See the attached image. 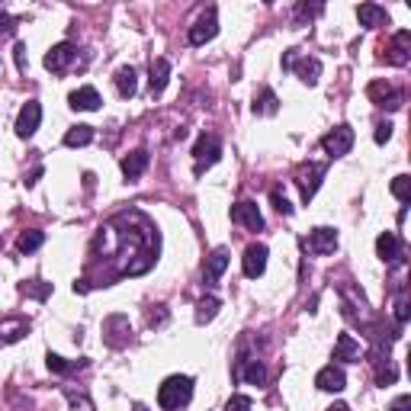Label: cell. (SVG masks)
<instances>
[{
    "mask_svg": "<svg viewBox=\"0 0 411 411\" xmlns=\"http://www.w3.org/2000/svg\"><path fill=\"white\" fill-rule=\"evenodd\" d=\"M190 398H193V379L190 376H170V379H164L158 389V405L164 411L187 408Z\"/></svg>",
    "mask_w": 411,
    "mask_h": 411,
    "instance_id": "6da1fadb",
    "label": "cell"
},
{
    "mask_svg": "<svg viewBox=\"0 0 411 411\" xmlns=\"http://www.w3.org/2000/svg\"><path fill=\"white\" fill-rule=\"evenodd\" d=\"M219 154H222V145H219V138L215 135H199L196 138V145H193V170L196 174H203V170H209L219 161Z\"/></svg>",
    "mask_w": 411,
    "mask_h": 411,
    "instance_id": "7a4b0ae2",
    "label": "cell"
},
{
    "mask_svg": "<svg viewBox=\"0 0 411 411\" xmlns=\"http://www.w3.org/2000/svg\"><path fill=\"white\" fill-rule=\"evenodd\" d=\"M215 32H219V13H215V7H209V10H203L199 20L190 26L187 39H190V46H206L209 39H215Z\"/></svg>",
    "mask_w": 411,
    "mask_h": 411,
    "instance_id": "3957f363",
    "label": "cell"
},
{
    "mask_svg": "<svg viewBox=\"0 0 411 411\" xmlns=\"http://www.w3.org/2000/svg\"><path fill=\"white\" fill-rule=\"evenodd\" d=\"M321 148L328 151V158H344L353 148V129L351 126H335V129L321 138Z\"/></svg>",
    "mask_w": 411,
    "mask_h": 411,
    "instance_id": "277c9868",
    "label": "cell"
},
{
    "mask_svg": "<svg viewBox=\"0 0 411 411\" xmlns=\"http://www.w3.org/2000/svg\"><path fill=\"white\" fill-rule=\"evenodd\" d=\"M283 68H290L299 74V81L302 84H318V74H321V61L318 58H296V52H290L286 58H283Z\"/></svg>",
    "mask_w": 411,
    "mask_h": 411,
    "instance_id": "5b68a950",
    "label": "cell"
},
{
    "mask_svg": "<svg viewBox=\"0 0 411 411\" xmlns=\"http://www.w3.org/2000/svg\"><path fill=\"white\" fill-rule=\"evenodd\" d=\"M39 122H42V107H39V100H26L20 116H16V135L32 138L39 129Z\"/></svg>",
    "mask_w": 411,
    "mask_h": 411,
    "instance_id": "8992f818",
    "label": "cell"
},
{
    "mask_svg": "<svg viewBox=\"0 0 411 411\" xmlns=\"http://www.w3.org/2000/svg\"><path fill=\"white\" fill-rule=\"evenodd\" d=\"M231 222H238V225H244V229H251V231L264 229V215H260L257 203H251V199H241V203L231 206Z\"/></svg>",
    "mask_w": 411,
    "mask_h": 411,
    "instance_id": "52a82bcc",
    "label": "cell"
},
{
    "mask_svg": "<svg viewBox=\"0 0 411 411\" xmlns=\"http://www.w3.org/2000/svg\"><path fill=\"white\" fill-rule=\"evenodd\" d=\"M74 55H77V48L71 46V42H58V46H52L46 52V68L52 71V74H61V71H68Z\"/></svg>",
    "mask_w": 411,
    "mask_h": 411,
    "instance_id": "ba28073f",
    "label": "cell"
},
{
    "mask_svg": "<svg viewBox=\"0 0 411 411\" xmlns=\"http://www.w3.org/2000/svg\"><path fill=\"white\" fill-rule=\"evenodd\" d=\"M321 177H325V164H309V168H302L296 174V183H299V193H302V199L309 203V199L315 196V190H318Z\"/></svg>",
    "mask_w": 411,
    "mask_h": 411,
    "instance_id": "9c48e42d",
    "label": "cell"
},
{
    "mask_svg": "<svg viewBox=\"0 0 411 411\" xmlns=\"http://www.w3.org/2000/svg\"><path fill=\"white\" fill-rule=\"evenodd\" d=\"M267 244H251L248 251H244V276H251V280H257L260 274L267 270Z\"/></svg>",
    "mask_w": 411,
    "mask_h": 411,
    "instance_id": "30bf717a",
    "label": "cell"
},
{
    "mask_svg": "<svg viewBox=\"0 0 411 411\" xmlns=\"http://www.w3.org/2000/svg\"><path fill=\"white\" fill-rule=\"evenodd\" d=\"M315 386L321 389V392H344V386H347V376H344L341 366H325V370H318V376H315Z\"/></svg>",
    "mask_w": 411,
    "mask_h": 411,
    "instance_id": "8fae6325",
    "label": "cell"
},
{
    "mask_svg": "<svg viewBox=\"0 0 411 411\" xmlns=\"http://www.w3.org/2000/svg\"><path fill=\"white\" fill-rule=\"evenodd\" d=\"M229 270V251L225 248H215L209 257H206V267H203V280L213 286V283H219V276Z\"/></svg>",
    "mask_w": 411,
    "mask_h": 411,
    "instance_id": "7c38bea8",
    "label": "cell"
},
{
    "mask_svg": "<svg viewBox=\"0 0 411 411\" xmlns=\"http://www.w3.org/2000/svg\"><path fill=\"white\" fill-rule=\"evenodd\" d=\"M370 100H373L376 107H382V109H398L402 107V90H392V87L389 84H379V81H376V84H370Z\"/></svg>",
    "mask_w": 411,
    "mask_h": 411,
    "instance_id": "4fadbf2b",
    "label": "cell"
},
{
    "mask_svg": "<svg viewBox=\"0 0 411 411\" xmlns=\"http://www.w3.org/2000/svg\"><path fill=\"white\" fill-rule=\"evenodd\" d=\"M376 254H379L386 264H398L402 260V241H398L396 231H382L376 238Z\"/></svg>",
    "mask_w": 411,
    "mask_h": 411,
    "instance_id": "5bb4252c",
    "label": "cell"
},
{
    "mask_svg": "<svg viewBox=\"0 0 411 411\" xmlns=\"http://www.w3.org/2000/svg\"><path fill=\"white\" fill-rule=\"evenodd\" d=\"M145 168H148V151L145 148H138V151H132V154L122 158V177H126V180H138V177L145 174Z\"/></svg>",
    "mask_w": 411,
    "mask_h": 411,
    "instance_id": "9a60e30c",
    "label": "cell"
},
{
    "mask_svg": "<svg viewBox=\"0 0 411 411\" xmlns=\"http://www.w3.org/2000/svg\"><path fill=\"white\" fill-rule=\"evenodd\" d=\"M68 103H71V109H84V113H93V109H100V93H97V87H81V90H74L68 97Z\"/></svg>",
    "mask_w": 411,
    "mask_h": 411,
    "instance_id": "2e32d148",
    "label": "cell"
},
{
    "mask_svg": "<svg viewBox=\"0 0 411 411\" xmlns=\"http://www.w3.org/2000/svg\"><path fill=\"white\" fill-rule=\"evenodd\" d=\"M309 244H312V251L315 254H335L337 251V231L335 229H315L312 238H309Z\"/></svg>",
    "mask_w": 411,
    "mask_h": 411,
    "instance_id": "e0dca14e",
    "label": "cell"
},
{
    "mask_svg": "<svg viewBox=\"0 0 411 411\" xmlns=\"http://www.w3.org/2000/svg\"><path fill=\"white\" fill-rule=\"evenodd\" d=\"M357 20H360V26H366V29H376V26H382L389 20V13L379 7V4H360Z\"/></svg>",
    "mask_w": 411,
    "mask_h": 411,
    "instance_id": "ac0fdd59",
    "label": "cell"
},
{
    "mask_svg": "<svg viewBox=\"0 0 411 411\" xmlns=\"http://www.w3.org/2000/svg\"><path fill=\"white\" fill-rule=\"evenodd\" d=\"M119 331L122 335H129V318L126 315H109L107 321H103V335H107V341L113 344V347H122V337H119Z\"/></svg>",
    "mask_w": 411,
    "mask_h": 411,
    "instance_id": "d6986e66",
    "label": "cell"
},
{
    "mask_svg": "<svg viewBox=\"0 0 411 411\" xmlns=\"http://www.w3.org/2000/svg\"><path fill=\"white\" fill-rule=\"evenodd\" d=\"M29 331V321L26 318H4L0 321V344H13Z\"/></svg>",
    "mask_w": 411,
    "mask_h": 411,
    "instance_id": "ffe728a7",
    "label": "cell"
},
{
    "mask_svg": "<svg viewBox=\"0 0 411 411\" xmlns=\"http://www.w3.org/2000/svg\"><path fill=\"white\" fill-rule=\"evenodd\" d=\"M408 48H411V32L408 29L396 32L392 48H389V61H392V65H408Z\"/></svg>",
    "mask_w": 411,
    "mask_h": 411,
    "instance_id": "44dd1931",
    "label": "cell"
},
{
    "mask_svg": "<svg viewBox=\"0 0 411 411\" xmlns=\"http://www.w3.org/2000/svg\"><path fill=\"white\" fill-rule=\"evenodd\" d=\"M335 360H344V363H353V360H360V344L353 341V335H337Z\"/></svg>",
    "mask_w": 411,
    "mask_h": 411,
    "instance_id": "7402d4cb",
    "label": "cell"
},
{
    "mask_svg": "<svg viewBox=\"0 0 411 411\" xmlns=\"http://www.w3.org/2000/svg\"><path fill=\"white\" fill-rule=\"evenodd\" d=\"M116 90H119V97H135V90H138V74H135V68H119L116 71Z\"/></svg>",
    "mask_w": 411,
    "mask_h": 411,
    "instance_id": "603a6c76",
    "label": "cell"
},
{
    "mask_svg": "<svg viewBox=\"0 0 411 411\" xmlns=\"http://www.w3.org/2000/svg\"><path fill=\"white\" fill-rule=\"evenodd\" d=\"M168 77H170V61L168 58L151 61V93H154V97L168 87Z\"/></svg>",
    "mask_w": 411,
    "mask_h": 411,
    "instance_id": "cb8c5ba5",
    "label": "cell"
},
{
    "mask_svg": "<svg viewBox=\"0 0 411 411\" xmlns=\"http://www.w3.org/2000/svg\"><path fill=\"white\" fill-rule=\"evenodd\" d=\"M251 109H254V116H274L276 109H280V100H276L274 90H267V87H264V90L254 97V107Z\"/></svg>",
    "mask_w": 411,
    "mask_h": 411,
    "instance_id": "d4e9b609",
    "label": "cell"
},
{
    "mask_svg": "<svg viewBox=\"0 0 411 411\" xmlns=\"http://www.w3.org/2000/svg\"><path fill=\"white\" fill-rule=\"evenodd\" d=\"M93 142V129L90 126H74V129L65 132V145L68 148H84Z\"/></svg>",
    "mask_w": 411,
    "mask_h": 411,
    "instance_id": "484cf974",
    "label": "cell"
},
{
    "mask_svg": "<svg viewBox=\"0 0 411 411\" xmlns=\"http://www.w3.org/2000/svg\"><path fill=\"white\" fill-rule=\"evenodd\" d=\"M42 241H46V235L39 229H29V231H23V235L16 238V251L20 254H32V251H39L42 248Z\"/></svg>",
    "mask_w": 411,
    "mask_h": 411,
    "instance_id": "4316f807",
    "label": "cell"
},
{
    "mask_svg": "<svg viewBox=\"0 0 411 411\" xmlns=\"http://www.w3.org/2000/svg\"><path fill=\"white\" fill-rule=\"evenodd\" d=\"M46 363L52 373H74V370H84L87 360H65V357H58V353H48Z\"/></svg>",
    "mask_w": 411,
    "mask_h": 411,
    "instance_id": "83f0119b",
    "label": "cell"
},
{
    "mask_svg": "<svg viewBox=\"0 0 411 411\" xmlns=\"http://www.w3.org/2000/svg\"><path fill=\"white\" fill-rule=\"evenodd\" d=\"M241 363H248L241 370V373L238 376H244V379L251 382V386H264L267 382V370H264V363H260V360H241Z\"/></svg>",
    "mask_w": 411,
    "mask_h": 411,
    "instance_id": "f1b7e54d",
    "label": "cell"
},
{
    "mask_svg": "<svg viewBox=\"0 0 411 411\" xmlns=\"http://www.w3.org/2000/svg\"><path fill=\"white\" fill-rule=\"evenodd\" d=\"M219 309H222V302H219L215 296L199 299V305H196V321H199V325H206V321H213L215 315H219Z\"/></svg>",
    "mask_w": 411,
    "mask_h": 411,
    "instance_id": "f546056e",
    "label": "cell"
},
{
    "mask_svg": "<svg viewBox=\"0 0 411 411\" xmlns=\"http://www.w3.org/2000/svg\"><path fill=\"white\" fill-rule=\"evenodd\" d=\"M392 196L402 199V203H408V196H411V177L398 174L396 180H392Z\"/></svg>",
    "mask_w": 411,
    "mask_h": 411,
    "instance_id": "4dcf8cb0",
    "label": "cell"
},
{
    "mask_svg": "<svg viewBox=\"0 0 411 411\" xmlns=\"http://www.w3.org/2000/svg\"><path fill=\"white\" fill-rule=\"evenodd\" d=\"M23 292H29V296H36V299H46L48 292H52V283L32 280V283H26V286H23Z\"/></svg>",
    "mask_w": 411,
    "mask_h": 411,
    "instance_id": "1f68e13d",
    "label": "cell"
},
{
    "mask_svg": "<svg viewBox=\"0 0 411 411\" xmlns=\"http://www.w3.org/2000/svg\"><path fill=\"white\" fill-rule=\"evenodd\" d=\"M396 366L389 363L386 360V366H379V370H376V382H379V386H392V382H396Z\"/></svg>",
    "mask_w": 411,
    "mask_h": 411,
    "instance_id": "d6a6232c",
    "label": "cell"
},
{
    "mask_svg": "<svg viewBox=\"0 0 411 411\" xmlns=\"http://www.w3.org/2000/svg\"><path fill=\"white\" fill-rule=\"evenodd\" d=\"M270 203H274V209H276V213H283V215H292V206H290V199L283 196L280 190H274V193H270Z\"/></svg>",
    "mask_w": 411,
    "mask_h": 411,
    "instance_id": "836d02e7",
    "label": "cell"
},
{
    "mask_svg": "<svg viewBox=\"0 0 411 411\" xmlns=\"http://www.w3.org/2000/svg\"><path fill=\"white\" fill-rule=\"evenodd\" d=\"M225 411H251V398L248 396H231L225 402Z\"/></svg>",
    "mask_w": 411,
    "mask_h": 411,
    "instance_id": "e575fe53",
    "label": "cell"
},
{
    "mask_svg": "<svg viewBox=\"0 0 411 411\" xmlns=\"http://www.w3.org/2000/svg\"><path fill=\"white\" fill-rule=\"evenodd\" d=\"M376 145H386L389 138H392V126H389V122H379V126H376Z\"/></svg>",
    "mask_w": 411,
    "mask_h": 411,
    "instance_id": "d590c367",
    "label": "cell"
},
{
    "mask_svg": "<svg viewBox=\"0 0 411 411\" xmlns=\"http://www.w3.org/2000/svg\"><path fill=\"white\" fill-rule=\"evenodd\" d=\"M396 318H398V325H405L408 321V299H405V292L398 296V305H396Z\"/></svg>",
    "mask_w": 411,
    "mask_h": 411,
    "instance_id": "8d00e7d4",
    "label": "cell"
},
{
    "mask_svg": "<svg viewBox=\"0 0 411 411\" xmlns=\"http://www.w3.org/2000/svg\"><path fill=\"white\" fill-rule=\"evenodd\" d=\"M13 52H16V68L26 71V42H16Z\"/></svg>",
    "mask_w": 411,
    "mask_h": 411,
    "instance_id": "74e56055",
    "label": "cell"
},
{
    "mask_svg": "<svg viewBox=\"0 0 411 411\" xmlns=\"http://www.w3.org/2000/svg\"><path fill=\"white\" fill-rule=\"evenodd\" d=\"M411 408V396H398L396 402L389 405V411H408Z\"/></svg>",
    "mask_w": 411,
    "mask_h": 411,
    "instance_id": "f35d334b",
    "label": "cell"
},
{
    "mask_svg": "<svg viewBox=\"0 0 411 411\" xmlns=\"http://www.w3.org/2000/svg\"><path fill=\"white\" fill-rule=\"evenodd\" d=\"M87 290H90V283H87V280H77L74 283V292H87Z\"/></svg>",
    "mask_w": 411,
    "mask_h": 411,
    "instance_id": "ab89813d",
    "label": "cell"
},
{
    "mask_svg": "<svg viewBox=\"0 0 411 411\" xmlns=\"http://www.w3.org/2000/svg\"><path fill=\"white\" fill-rule=\"evenodd\" d=\"M7 29H10V16L0 13V32H7Z\"/></svg>",
    "mask_w": 411,
    "mask_h": 411,
    "instance_id": "60d3db41",
    "label": "cell"
},
{
    "mask_svg": "<svg viewBox=\"0 0 411 411\" xmlns=\"http://www.w3.org/2000/svg\"><path fill=\"white\" fill-rule=\"evenodd\" d=\"M328 411H351V405H344V402H335V405H331V408H328Z\"/></svg>",
    "mask_w": 411,
    "mask_h": 411,
    "instance_id": "b9f144b4",
    "label": "cell"
},
{
    "mask_svg": "<svg viewBox=\"0 0 411 411\" xmlns=\"http://www.w3.org/2000/svg\"><path fill=\"white\" fill-rule=\"evenodd\" d=\"M135 411H145V408H142V405H135Z\"/></svg>",
    "mask_w": 411,
    "mask_h": 411,
    "instance_id": "7bdbcfd3",
    "label": "cell"
}]
</instances>
